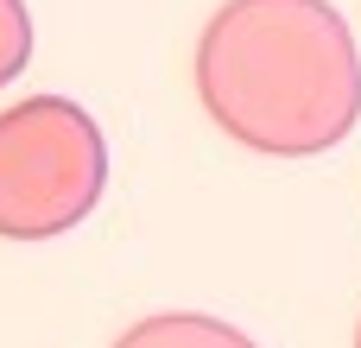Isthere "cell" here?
<instances>
[{
  "mask_svg": "<svg viewBox=\"0 0 361 348\" xmlns=\"http://www.w3.org/2000/svg\"><path fill=\"white\" fill-rule=\"evenodd\" d=\"M32 63V13L25 0H0V89Z\"/></svg>",
  "mask_w": 361,
  "mask_h": 348,
  "instance_id": "cell-4",
  "label": "cell"
},
{
  "mask_svg": "<svg viewBox=\"0 0 361 348\" xmlns=\"http://www.w3.org/2000/svg\"><path fill=\"white\" fill-rule=\"evenodd\" d=\"M355 348H361V323H355Z\"/></svg>",
  "mask_w": 361,
  "mask_h": 348,
  "instance_id": "cell-5",
  "label": "cell"
},
{
  "mask_svg": "<svg viewBox=\"0 0 361 348\" xmlns=\"http://www.w3.org/2000/svg\"><path fill=\"white\" fill-rule=\"evenodd\" d=\"M197 101L247 152H330L361 114L349 19L330 0H222L197 38Z\"/></svg>",
  "mask_w": 361,
  "mask_h": 348,
  "instance_id": "cell-1",
  "label": "cell"
},
{
  "mask_svg": "<svg viewBox=\"0 0 361 348\" xmlns=\"http://www.w3.org/2000/svg\"><path fill=\"white\" fill-rule=\"evenodd\" d=\"M114 348H260L254 336H241L235 323L222 317H197V311H159V317H140Z\"/></svg>",
  "mask_w": 361,
  "mask_h": 348,
  "instance_id": "cell-3",
  "label": "cell"
},
{
  "mask_svg": "<svg viewBox=\"0 0 361 348\" xmlns=\"http://www.w3.org/2000/svg\"><path fill=\"white\" fill-rule=\"evenodd\" d=\"M108 184V139L70 95H25L0 114V241L76 228Z\"/></svg>",
  "mask_w": 361,
  "mask_h": 348,
  "instance_id": "cell-2",
  "label": "cell"
}]
</instances>
